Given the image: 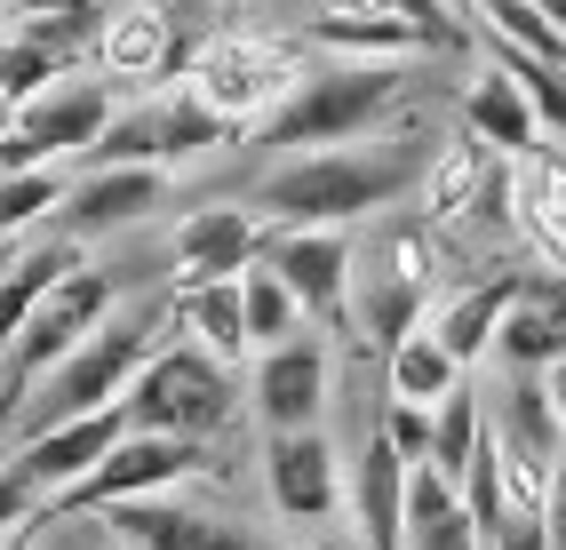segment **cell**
I'll use <instances>...</instances> for the list:
<instances>
[{
	"instance_id": "6da1fadb",
	"label": "cell",
	"mask_w": 566,
	"mask_h": 550,
	"mask_svg": "<svg viewBox=\"0 0 566 550\" xmlns=\"http://www.w3.org/2000/svg\"><path fill=\"white\" fill-rule=\"evenodd\" d=\"M431 160V128H399L384 144H335V152H295L287 168H272L248 192V208H263L272 224H352V215H375L407 200L423 183Z\"/></svg>"
},
{
	"instance_id": "7a4b0ae2",
	"label": "cell",
	"mask_w": 566,
	"mask_h": 550,
	"mask_svg": "<svg viewBox=\"0 0 566 550\" xmlns=\"http://www.w3.org/2000/svg\"><path fill=\"white\" fill-rule=\"evenodd\" d=\"M415 88V72L391 64V56H359V64H327V72H304L272 113L255 120V144L263 152H304V144H344V136H367L391 104Z\"/></svg>"
},
{
	"instance_id": "3957f363",
	"label": "cell",
	"mask_w": 566,
	"mask_h": 550,
	"mask_svg": "<svg viewBox=\"0 0 566 550\" xmlns=\"http://www.w3.org/2000/svg\"><path fill=\"white\" fill-rule=\"evenodd\" d=\"M352 279H344V304L359 319V336L375 351H391L415 319L431 311V287H439V240L431 224H407V215H391L384 232L367 240V255H352Z\"/></svg>"
},
{
	"instance_id": "277c9868",
	"label": "cell",
	"mask_w": 566,
	"mask_h": 550,
	"mask_svg": "<svg viewBox=\"0 0 566 550\" xmlns=\"http://www.w3.org/2000/svg\"><path fill=\"white\" fill-rule=\"evenodd\" d=\"M153 359V319H112V327H88L81 343H72L64 359H49L41 376L24 383L17 399V423L24 431H49V423H72V415H88L104 408V399H120L128 376ZM9 423V431H17Z\"/></svg>"
},
{
	"instance_id": "5b68a950",
	"label": "cell",
	"mask_w": 566,
	"mask_h": 550,
	"mask_svg": "<svg viewBox=\"0 0 566 550\" xmlns=\"http://www.w3.org/2000/svg\"><path fill=\"white\" fill-rule=\"evenodd\" d=\"M120 408H128V431L216 438L223 423H232L240 391H232V376H223V359H216V351H153V359H144L136 376H128Z\"/></svg>"
},
{
	"instance_id": "8992f818",
	"label": "cell",
	"mask_w": 566,
	"mask_h": 550,
	"mask_svg": "<svg viewBox=\"0 0 566 550\" xmlns=\"http://www.w3.org/2000/svg\"><path fill=\"white\" fill-rule=\"evenodd\" d=\"M192 470H216L208 463V438H176V431H120L112 447L81 470L72 487H56L41 510L49 519H72V510H104L120 495H144V487H176L192 479Z\"/></svg>"
},
{
	"instance_id": "52a82bcc",
	"label": "cell",
	"mask_w": 566,
	"mask_h": 550,
	"mask_svg": "<svg viewBox=\"0 0 566 550\" xmlns=\"http://www.w3.org/2000/svg\"><path fill=\"white\" fill-rule=\"evenodd\" d=\"M112 120V81H49L24 96L0 128V168H41V160H81L96 128Z\"/></svg>"
},
{
	"instance_id": "ba28073f",
	"label": "cell",
	"mask_w": 566,
	"mask_h": 550,
	"mask_svg": "<svg viewBox=\"0 0 566 550\" xmlns=\"http://www.w3.org/2000/svg\"><path fill=\"white\" fill-rule=\"evenodd\" d=\"M208 144H232V120L208 113L200 96H160V104H144V113L104 120L96 144L81 152V168H128V160L153 168V160H192Z\"/></svg>"
},
{
	"instance_id": "9c48e42d",
	"label": "cell",
	"mask_w": 566,
	"mask_h": 550,
	"mask_svg": "<svg viewBox=\"0 0 566 550\" xmlns=\"http://www.w3.org/2000/svg\"><path fill=\"white\" fill-rule=\"evenodd\" d=\"M263 264L280 272V287L295 296V311H304V319L335 327V336L352 327V304H344V279H352V240H344V224H287V232H272Z\"/></svg>"
},
{
	"instance_id": "30bf717a",
	"label": "cell",
	"mask_w": 566,
	"mask_h": 550,
	"mask_svg": "<svg viewBox=\"0 0 566 550\" xmlns=\"http://www.w3.org/2000/svg\"><path fill=\"white\" fill-rule=\"evenodd\" d=\"M295 81H304V72H295L272 41H216L208 56H192V96L208 113H223L232 128H255Z\"/></svg>"
},
{
	"instance_id": "8fae6325",
	"label": "cell",
	"mask_w": 566,
	"mask_h": 550,
	"mask_svg": "<svg viewBox=\"0 0 566 550\" xmlns=\"http://www.w3.org/2000/svg\"><path fill=\"white\" fill-rule=\"evenodd\" d=\"M104 304H112V272H81V264H72V272H64V279L49 287V296L24 311V327L9 336L0 367H17V376L32 383V376H41L49 359H64V351L81 343L96 319H104Z\"/></svg>"
},
{
	"instance_id": "7c38bea8",
	"label": "cell",
	"mask_w": 566,
	"mask_h": 550,
	"mask_svg": "<svg viewBox=\"0 0 566 550\" xmlns=\"http://www.w3.org/2000/svg\"><path fill=\"white\" fill-rule=\"evenodd\" d=\"M168 200V176L160 168H81V176H64V192H56V208L41 215L49 232H64V240H88V232H112V224H136L144 208H160Z\"/></svg>"
},
{
	"instance_id": "4fadbf2b",
	"label": "cell",
	"mask_w": 566,
	"mask_h": 550,
	"mask_svg": "<svg viewBox=\"0 0 566 550\" xmlns=\"http://www.w3.org/2000/svg\"><path fill=\"white\" fill-rule=\"evenodd\" d=\"M88 56L112 72V81H168V72L192 64V41H184L176 17L153 9V0H112Z\"/></svg>"
},
{
	"instance_id": "5bb4252c",
	"label": "cell",
	"mask_w": 566,
	"mask_h": 550,
	"mask_svg": "<svg viewBox=\"0 0 566 550\" xmlns=\"http://www.w3.org/2000/svg\"><path fill=\"white\" fill-rule=\"evenodd\" d=\"M272 215L263 208H192L176 224V272H184V287L192 279H232L240 264H255L263 247H272Z\"/></svg>"
},
{
	"instance_id": "9a60e30c",
	"label": "cell",
	"mask_w": 566,
	"mask_h": 550,
	"mask_svg": "<svg viewBox=\"0 0 566 550\" xmlns=\"http://www.w3.org/2000/svg\"><path fill=\"white\" fill-rule=\"evenodd\" d=\"M319 399H327V343L319 336L263 343V367H255V415L263 423L304 431V423H319Z\"/></svg>"
},
{
	"instance_id": "2e32d148",
	"label": "cell",
	"mask_w": 566,
	"mask_h": 550,
	"mask_svg": "<svg viewBox=\"0 0 566 550\" xmlns=\"http://www.w3.org/2000/svg\"><path fill=\"white\" fill-rule=\"evenodd\" d=\"M128 431V408H120V399H104V408H88V415H72V423H49V431H32L24 438V470H32V487H41V503L56 495V487H72V479H81V470L112 447V438H120Z\"/></svg>"
},
{
	"instance_id": "e0dca14e",
	"label": "cell",
	"mask_w": 566,
	"mask_h": 550,
	"mask_svg": "<svg viewBox=\"0 0 566 550\" xmlns=\"http://www.w3.org/2000/svg\"><path fill=\"white\" fill-rule=\"evenodd\" d=\"M263 479L287 519H319L335 510V447L304 423V431H272V455H263Z\"/></svg>"
},
{
	"instance_id": "ac0fdd59",
	"label": "cell",
	"mask_w": 566,
	"mask_h": 550,
	"mask_svg": "<svg viewBox=\"0 0 566 550\" xmlns=\"http://www.w3.org/2000/svg\"><path fill=\"white\" fill-rule=\"evenodd\" d=\"M479 527L455 495V479H439L431 463H407V495H399V550H471Z\"/></svg>"
},
{
	"instance_id": "d6986e66",
	"label": "cell",
	"mask_w": 566,
	"mask_h": 550,
	"mask_svg": "<svg viewBox=\"0 0 566 550\" xmlns=\"http://www.w3.org/2000/svg\"><path fill=\"white\" fill-rule=\"evenodd\" d=\"M486 343L503 351V367H535V376H543V367L566 351V311H558V287L526 279L518 296L495 311V336H486Z\"/></svg>"
},
{
	"instance_id": "ffe728a7",
	"label": "cell",
	"mask_w": 566,
	"mask_h": 550,
	"mask_svg": "<svg viewBox=\"0 0 566 550\" xmlns=\"http://www.w3.org/2000/svg\"><path fill=\"white\" fill-rule=\"evenodd\" d=\"M518 160L526 168L511 176V215L526 224V240L543 247V264H558V279H566V168L543 160V144L518 152Z\"/></svg>"
},
{
	"instance_id": "44dd1931",
	"label": "cell",
	"mask_w": 566,
	"mask_h": 550,
	"mask_svg": "<svg viewBox=\"0 0 566 550\" xmlns=\"http://www.w3.org/2000/svg\"><path fill=\"white\" fill-rule=\"evenodd\" d=\"M463 128L479 136V144H495V152H535V136H543V120H535V104H526V88L511 81L503 64H486V81H471V96H463Z\"/></svg>"
},
{
	"instance_id": "7402d4cb",
	"label": "cell",
	"mask_w": 566,
	"mask_h": 550,
	"mask_svg": "<svg viewBox=\"0 0 566 550\" xmlns=\"http://www.w3.org/2000/svg\"><path fill=\"white\" fill-rule=\"evenodd\" d=\"M72 264H81V240H64V232H41L32 247L9 255V272H0V351H9V336L24 327V311L41 304Z\"/></svg>"
},
{
	"instance_id": "603a6c76",
	"label": "cell",
	"mask_w": 566,
	"mask_h": 550,
	"mask_svg": "<svg viewBox=\"0 0 566 550\" xmlns=\"http://www.w3.org/2000/svg\"><path fill=\"white\" fill-rule=\"evenodd\" d=\"M312 41L352 49V56H415L423 32H415L407 17H391V9H367V0H327V9L312 17Z\"/></svg>"
},
{
	"instance_id": "cb8c5ba5",
	"label": "cell",
	"mask_w": 566,
	"mask_h": 550,
	"mask_svg": "<svg viewBox=\"0 0 566 550\" xmlns=\"http://www.w3.org/2000/svg\"><path fill=\"white\" fill-rule=\"evenodd\" d=\"M486 423H495L526 463H543V470L558 463V408H551V391L535 383V367H511V383H503V399H495Z\"/></svg>"
},
{
	"instance_id": "d4e9b609",
	"label": "cell",
	"mask_w": 566,
	"mask_h": 550,
	"mask_svg": "<svg viewBox=\"0 0 566 550\" xmlns=\"http://www.w3.org/2000/svg\"><path fill=\"white\" fill-rule=\"evenodd\" d=\"M399 495H407V455L391 447L384 431H367V455H359V527H367V550H399Z\"/></svg>"
},
{
	"instance_id": "484cf974",
	"label": "cell",
	"mask_w": 566,
	"mask_h": 550,
	"mask_svg": "<svg viewBox=\"0 0 566 550\" xmlns=\"http://www.w3.org/2000/svg\"><path fill=\"white\" fill-rule=\"evenodd\" d=\"M518 287H526V272H495V279L463 287V296L439 311V327H431V336L447 343V359H455V367H471V359L486 351V336H495V311L518 296Z\"/></svg>"
},
{
	"instance_id": "4316f807",
	"label": "cell",
	"mask_w": 566,
	"mask_h": 550,
	"mask_svg": "<svg viewBox=\"0 0 566 550\" xmlns=\"http://www.w3.org/2000/svg\"><path fill=\"white\" fill-rule=\"evenodd\" d=\"M384 359H391V399H407V408H439V399L463 383V367L447 359V343L431 336L423 319H415V327H407V336H399Z\"/></svg>"
},
{
	"instance_id": "83f0119b",
	"label": "cell",
	"mask_w": 566,
	"mask_h": 550,
	"mask_svg": "<svg viewBox=\"0 0 566 550\" xmlns=\"http://www.w3.org/2000/svg\"><path fill=\"white\" fill-rule=\"evenodd\" d=\"M168 311H176L184 327H200V343H208L216 359H240V351H248V319H240V272H232V279H192V287H176V296H168Z\"/></svg>"
},
{
	"instance_id": "f1b7e54d",
	"label": "cell",
	"mask_w": 566,
	"mask_h": 550,
	"mask_svg": "<svg viewBox=\"0 0 566 550\" xmlns=\"http://www.w3.org/2000/svg\"><path fill=\"white\" fill-rule=\"evenodd\" d=\"M479 168H486V144L463 128L455 144H431V160H423V200L431 215H463L471 192H479Z\"/></svg>"
},
{
	"instance_id": "f546056e",
	"label": "cell",
	"mask_w": 566,
	"mask_h": 550,
	"mask_svg": "<svg viewBox=\"0 0 566 550\" xmlns=\"http://www.w3.org/2000/svg\"><path fill=\"white\" fill-rule=\"evenodd\" d=\"M104 510H112V527H120L128 542H144V550H208V519H192V510H168V503H136V495L104 503Z\"/></svg>"
},
{
	"instance_id": "4dcf8cb0",
	"label": "cell",
	"mask_w": 566,
	"mask_h": 550,
	"mask_svg": "<svg viewBox=\"0 0 566 550\" xmlns=\"http://www.w3.org/2000/svg\"><path fill=\"white\" fill-rule=\"evenodd\" d=\"M479 423H486V408H479V391H447L439 408H431V470L439 479H463V463H471V447H479Z\"/></svg>"
},
{
	"instance_id": "1f68e13d",
	"label": "cell",
	"mask_w": 566,
	"mask_h": 550,
	"mask_svg": "<svg viewBox=\"0 0 566 550\" xmlns=\"http://www.w3.org/2000/svg\"><path fill=\"white\" fill-rule=\"evenodd\" d=\"M240 319H248V343H280V336H295V319H304L263 255H255V264H240Z\"/></svg>"
},
{
	"instance_id": "d6a6232c",
	"label": "cell",
	"mask_w": 566,
	"mask_h": 550,
	"mask_svg": "<svg viewBox=\"0 0 566 550\" xmlns=\"http://www.w3.org/2000/svg\"><path fill=\"white\" fill-rule=\"evenodd\" d=\"M56 192H64V168L56 160H41V168H0V240L32 232L56 208Z\"/></svg>"
},
{
	"instance_id": "836d02e7",
	"label": "cell",
	"mask_w": 566,
	"mask_h": 550,
	"mask_svg": "<svg viewBox=\"0 0 566 550\" xmlns=\"http://www.w3.org/2000/svg\"><path fill=\"white\" fill-rule=\"evenodd\" d=\"M375 431H384V438H391V447H399L407 463H423V455H431V408H407V399H391Z\"/></svg>"
},
{
	"instance_id": "e575fe53",
	"label": "cell",
	"mask_w": 566,
	"mask_h": 550,
	"mask_svg": "<svg viewBox=\"0 0 566 550\" xmlns=\"http://www.w3.org/2000/svg\"><path fill=\"white\" fill-rule=\"evenodd\" d=\"M463 215H479V224H511V160H495L486 152V168H479V192H471V208Z\"/></svg>"
},
{
	"instance_id": "d590c367",
	"label": "cell",
	"mask_w": 566,
	"mask_h": 550,
	"mask_svg": "<svg viewBox=\"0 0 566 550\" xmlns=\"http://www.w3.org/2000/svg\"><path fill=\"white\" fill-rule=\"evenodd\" d=\"M32 510H41V487H32V470L9 455V463H0V535H9V527H24Z\"/></svg>"
},
{
	"instance_id": "8d00e7d4",
	"label": "cell",
	"mask_w": 566,
	"mask_h": 550,
	"mask_svg": "<svg viewBox=\"0 0 566 550\" xmlns=\"http://www.w3.org/2000/svg\"><path fill=\"white\" fill-rule=\"evenodd\" d=\"M543 550H566V463H551L543 487Z\"/></svg>"
},
{
	"instance_id": "74e56055",
	"label": "cell",
	"mask_w": 566,
	"mask_h": 550,
	"mask_svg": "<svg viewBox=\"0 0 566 550\" xmlns=\"http://www.w3.org/2000/svg\"><path fill=\"white\" fill-rule=\"evenodd\" d=\"M17 399H24V376H17V367H0V431L17 423Z\"/></svg>"
},
{
	"instance_id": "f35d334b",
	"label": "cell",
	"mask_w": 566,
	"mask_h": 550,
	"mask_svg": "<svg viewBox=\"0 0 566 550\" xmlns=\"http://www.w3.org/2000/svg\"><path fill=\"white\" fill-rule=\"evenodd\" d=\"M543 376H551V383H543V391H551V408H558V431H566V351H558V359H551V367H543Z\"/></svg>"
},
{
	"instance_id": "ab89813d",
	"label": "cell",
	"mask_w": 566,
	"mask_h": 550,
	"mask_svg": "<svg viewBox=\"0 0 566 550\" xmlns=\"http://www.w3.org/2000/svg\"><path fill=\"white\" fill-rule=\"evenodd\" d=\"M9 255H17V240H0V272H9Z\"/></svg>"
},
{
	"instance_id": "60d3db41",
	"label": "cell",
	"mask_w": 566,
	"mask_h": 550,
	"mask_svg": "<svg viewBox=\"0 0 566 550\" xmlns=\"http://www.w3.org/2000/svg\"><path fill=\"white\" fill-rule=\"evenodd\" d=\"M543 17H566V0H543Z\"/></svg>"
},
{
	"instance_id": "b9f144b4",
	"label": "cell",
	"mask_w": 566,
	"mask_h": 550,
	"mask_svg": "<svg viewBox=\"0 0 566 550\" xmlns=\"http://www.w3.org/2000/svg\"><path fill=\"white\" fill-rule=\"evenodd\" d=\"M9 113H17V104H9V96H0V128H9Z\"/></svg>"
},
{
	"instance_id": "7bdbcfd3",
	"label": "cell",
	"mask_w": 566,
	"mask_h": 550,
	"mask_svg": "<svg viewBox=\"0 0 566 550\" xmlns=\"http://www.w3.org/2000/svg\"><path fill=\"white\" fill-rule=\"evenodd\" d=\"M558 311H566V279H558Z\"/></svg>"
},
{
	"instance_id": "ee69618b",
	"label": "cell",
	"mask_w": 566,
	"mask_h": 550,
	"mask_svg": "<svg viewBox=\"0 0 566 550\" xmlns=\"http://www.w3.org/2000/svg\"><path fill=\"white\" fill-rule=\"evenodd\" d=\"M0 9H17V0H0Z\"/></svg>"
},
{
	"instance_id": "f6af8a7d",
	"label": "cell",
	"mask_w": 566,
	"mask_h": 550,
	"mask_svg": "<svg viewBox=\"0 0 566 550\" xmlns=\"http://www.w3.org/2000/svg\"><path fill=\"white\" fill-rule=\"evenodd\" d=\"M208 550H216V542H208Z\"/></svg>"
}]
</instances>
